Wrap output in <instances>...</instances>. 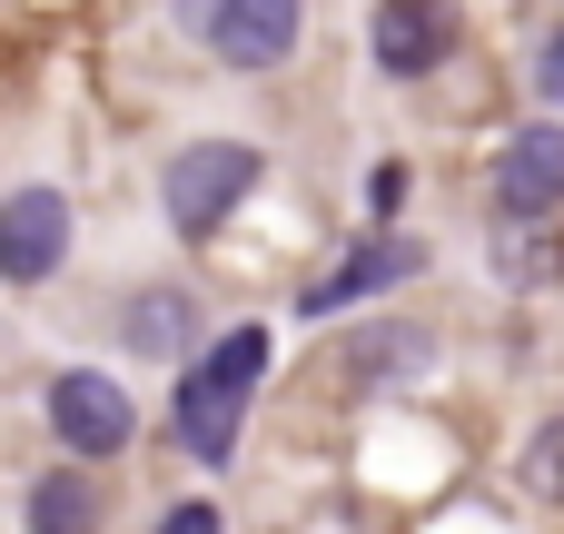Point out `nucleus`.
I'll list each match as a JSON object with an SVG mask.
<instances>
[{
	"mask_svg": "<svg viewBox=\"0 0 564 534\" xmlns=\"http://www.w3.org/2000/svg\"><path fill=\"white\" fill-rule=\"evenodd\" d=\"M268 377V327H228L188 377H178V446L198 466H228L238 456V426H248V386Z\"/></svg>",
	"mask_w": 564,
	"mask_h": 534,
	"instance_id": "obj_1",
	"label": "nucleus"
},
{
	"mask_svg": "<svg viewBox=\"0 0 564 534\" xmlns=\"http://www.w3.org/2000/svg\"><path fill=\"white\" fill-rule=\"evenodd\" d=\"M258 149L248 139H198V149H178L169 168H159V198H169V228L178 238H218L238 208H248V188H258Z\"/></svg>",
	"mask_w": 564,
	"mask_h": 534,
	"instance_id": "obj_2",
	"label": "nucleus"
},
{
	"mask_svg": "<svg viewBox=\"0 0 564 534\" xmlns=\"http://www.w3.org/2000/svg\"><path fill=\"white\" fill-rule=\"evenodd\" d=\"M50 436L69 446V456H119L129 436H139V416H129V386L119 377H99V367H69L59 386H50Z\"/></svg>",
	"mask_w": 564,
	"mask_h": 534,
	"instance_id": "obj_3",
	"label": "nucleus"
},
{
	"mask_svg": "<svg viewBox=\"0 0 564 534\" xmlns=\"http://www.w3.org/2000/svg\"><path fill=\"white\" fill-rule=\"evenodd\" d=\"M307 30V0H208L198 10V40L228 59V69H278Z\"/></svg>",
	"mask_w": 564,
	"mask_h": 534,
	"instance_id": "obj_4",
	"label": "nucleus"
},
{
	"mask_svg": "<svg viewBox=\"0 0 564 534\" xmlns=\"http://www.w3.org/2000/svg\"><path fill=\"white\" fill-rule=\"evenodd\" d=\"M59 258H69V198L59 188H10L0 198V277L40 287V277H59Z\"/></svg>",
	"mask_w": 564,
	"mask_h": 534,
	"instance_id": "obj_5",
	"label": "nucleus"
},
{
	"mask_svg": "<svg viewBox=\"0 0 564 534\" xmlns=\"http://www.w3.org/2000/svg\"><path fill=\"white\" fill-rule=\"evenodd\" d=\"M446 50H456V10H446V0H377V20H367V59H377L387 79H426V69H446Z\"/></svg>",
	"mask_w": 564,
	"mask_h": 534,
	"instance_id": "obj_6",
	"label": "nucleus"
},
{
	"mask_svg": "<svg viewBox=\"0 0 564 534\" xmlns=\"http://www.w3.org/2000/svg\"><path fill=\"white\" fill-rule=\"evenodd\" d=\"M416 268H426V248H416L406 228H377V238H367V248H347V258H337L297 307H307V317H337V307H357V297H377V287L416 277Z\"/></svg>",
	"mask_w": 564,
	"mask_h": 534,
	"instance_id": "obj_7",
	"label": "nucleus"
},
{
	"mask_svg": "<svg viewBox=\"0 0 564 534\" xmlns=\"http://www.w3.org/2000/svg\"><path fill=\"white\" fill-rule=\"evenodd\" d=\"M496 208H506L516 228L564 208V129H525V139H506V159H496Z\"/></svg>",
	"mask_w": 564,
	"mask_h": 534,
	"instance_id": "obj_8",
	"label": "nucleus"
},
{
	"mask_svg": "<svg viewBox=\"0 0 564 534\" xmlns=\"http://www.w3.org/2000/svg\"><path fill=\"white\" fill-rule=\"evenodd\" d=\"M20 525H30V534H99V486H89L79 466H50V476L30 486Z\"/></svg>",
	"mask_w": 564,
	"mask_h": 534,
	"instance_id": "obj_9",
	"label": "nucleus"
},
{
	"mask_svg": "<svg viewBox=\"0 0 564 534\" xmlns=\"http://www.w3.org/2000/svg\"><path fill=\"white\" fill-rule=\"evenodd\" d=\"M188 327H198L188 287H139V297H129V327H119V337H129L139 357H178V347H188Z\"/></svg>",
	"mask_w": 564,
	"mask_h": 534,
	"instance_id": "obj_10",
	"label": "nucleus"
},
{
	"mask_svg": "<svg viewBox=\"0 0 564 534\" xmlns=\"http://www.w3.org/2000/svg\"><path fill=\"white\" fill-rule=\"evenodd\" d=\"M525 486L564 505V416H555V426H535V446H525Z\"/></svg>",
	"mask_w": 564,
	"mask_h": 534,
	"instance_id": "obj_11",
	"label": "nucleus"
},
{
	"mask_svg": "<svg viewBox=\"0 0 564 534\" xmlns=\"http://www.w3.org/2000/svg\"><path fill=\"white\" fill-rule=\"evenodd\" d=\"M397 198H406V168L377 159V168H367V218H397Z\"/></svg>",
	"mask_w": 564,
	"mask_h": 534,
	"instance_id": "obj_12",
	"label": "nucleus"
},
{
	"mask_svg": "<svg viewBox=\"0 0 564 534\" xmlns=\"http://www.w3.org/2000/svg\"><path fill=\"white\" fill-rule=\"evenodd\" d=\"M535 89H545V99H555V109H564V30H555V40H545V50H535Z\"/></svg>",
	"mask_w": 564,
	"mask_h": 534,
	"instance_id": "obj_13",
	"label": "nucleus"
},
{
	"mask_svg": "<svg viewBox=\"0 0 564 534\" xmlns=\"http://www.w3.org/2000/svg\"><path fill=\"white\" fill-rule=\"evenodd\" d=\"M159 534H218V505H169Z\"/></svg>",
	"mask_w": 564,
	"mask_h": 534,
	"instance_id": "obj_14",
	"label": "nucleus"
}]
</instances>
